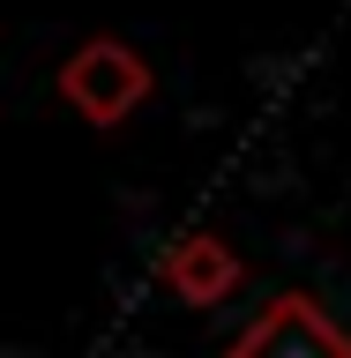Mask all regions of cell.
<instances>
[{"mask_svg": "<svg viewBox=\"0 0 351 358\" xmlns=\"http://www.w3.org/2000/svg\"><path fill=\"white\" fill-rule=\"evenodd\" d=\"M157 284L172 291L179 306H224L247 284V262H240V246L217 239V231H187V239H172L157 254Z\"/></svg>", "mask_w": 351, "mask_h": 358, "instance_id": "3", "label": "cell"}, {"mask_svg": "<svg viewBox=\"0 0 351 358\" xmlns=\"http://www.w3.org/2000/svg\"><path fill=\"white\" fill-rule=\"evenodd\" d=\"M224 358H351V336L329 321V306L314 291H277L254 321H247Z\"/></svg>", "mask_w": 351, "mask_h": 358, "instance_id": "2", "label": "cell"}, {"mask_svg": "<svg viewBox=\"0 0 351 358\" xmlns=\"http://www.w3.org/2000/svg\"><path fill=\"white\" fill-rule=\"evenodd\" d=\"M150 60L135 52L128 38H83L75 52L60 60V105L83 120V127H120V120H135V112L150 105Z\"/></svg>", "mask_w": 351, "mask_h": 358, "instance_id": "1", "label": "cell"}]
</instances>
